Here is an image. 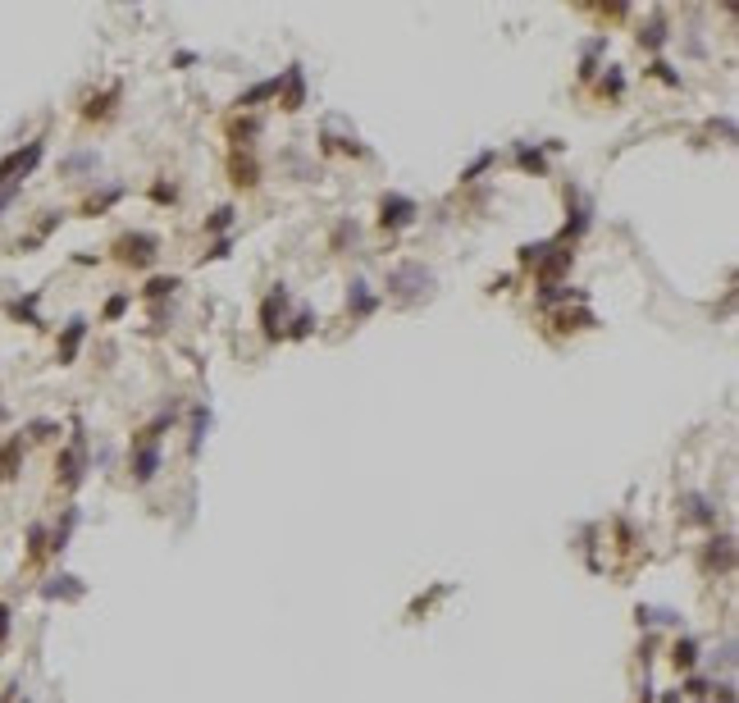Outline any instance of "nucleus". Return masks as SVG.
Masks as SVG:
<instances>
[{"mask_svg":"<svg viewBox=\"0 0 739 703\" xmlns=\"http://www.w3.org/2000/svg\"><path fill=\"white\" fill-rule=\"evenodd\" d=\"M415 215V201H406V197H383V224H406Z\"/></svg>","mask_w":739,"mask_h":703,"instance_id":"nucleus-1","label":"nucleus"},{"mask_svg":"<svg viewBox=\"0 0 739 703\" xmlns=\"http://www.w3.org/2000/svg\"><path fill=\"white\" fill-rule=\"evenodd\" d=\"M155 466H160V448L155 443H146V448L137 452V462H132V471H137V480H151Z\"/></svg>","mask_w":739,"mask_h":703,"instance_id":"nucleus-2","label":"nucleus"},{"mask_svg":"<svg viewBox=\"0 0 739 703\" xmlns=\"http://www.w3.org/2000/svg\"><path fill=\"white\" fill-rule=\"evenodd\" d=\"M347 306H351V311H356V315H365V311H374V297H370V293H365V284H356V293H351V297H347Z\"/></svg>","mask_w":739,"mask_h":703,"instance_id":"nucleus-3","label":"nucleus"},{"mask_svg":"<svg viewBox=\"0 0 739 703\" xmlns=\"http://www.w3.org/2000/svg\"><path fill=\"white\" fill-rule=\"evenodd\" d=\"M274 92H279V78H274V83H261V87H251L247 96H242V105H251V101H265V96H274Z\"/></svg>","mask_w":739,"mask_h":703,"instance_id":"nucleus-4","label":"nucleus"},{"mask_svg":"<svg viewBox=\"0 0 739 703\" xmlns=\"http://www.w3.org/2000/svg\"><path fill=\"white\" fill-rule=\"evenodd\" d=\"M78 338H82V320H73V329L64 333V356H73V347H78Z\"/></svg>","mask_w":739,"mask_h":703,"instance_id":"nucleus-5","label":"nucleus"},{"mask_svg":"<svg viewBox=\"0 0 739 703\" xmlns=\"http://www.w3.org/2000/svg\"><path fill=\"white\" fill-rule=\"evenodd\" d=\"M662 37H666V33H662V19H657L648 33H643V42H648V46H662Z\"/></svg>","mask_w":739,"mask_h":703,"instance_id":"nucleus-6","label":"nucleus"},{"mask_svg":"<svg viewBox=\"0 0 739 703\" xmlns=\"http://www.w3.org/2000/svg\"><path fill=\"white\" fill-rule=\"evenodd\" d=\"M169 288H178L174 279H155V284H151V297H164V293H169Z\"/></svg>","mask_w":739,"mask_h":703,"instance_id":"nucleus-7","label":"nucleus"},{"mask_svg":"<svg viewBox=\"0 0 739 703\" xmlns=\"http://www.w3.org/2000/svg\"><path fill=\"white\" fill-rule=\"evenodd\" d=\"M14 192H19V187H0V206H5V201H10Z\"/></svg>","mask_w":739,"mask_h":703,"instance_id":"nucleus-8","label":"nucleus"}]
</instances>
